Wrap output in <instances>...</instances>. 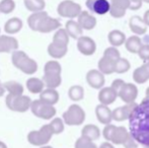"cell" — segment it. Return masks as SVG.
Segmentation results:
<instances>
[{
  "instance_id": "41",
  "label": "cell",
  "mask_w": 149,
  "mask_h": 148,
  "mask_svg": "<svg viewBox=\"0 0 149 148\" xmlns=\"http://www.w3.org/2000/svg\"><path fill=\"white\" fill-rule=\"evenodd\" d=\"M104 56L111 60H114V61H118V60L121 58V54H120L119 50L115 47H109L104 50Z\"/></svg>"
},
{
  "instance_id": "10",
  "label": "cell",
  "mask_w": 149,
  "mask_h": 148,
  "mask_svg": "<svg viewBox=\"0 0 149 148\" xmlns=\"http://www.w3.org/2000/svg\"><path fill=\"white\" fill-rule=\"evenodd\" d=\"M137 97H138V88L133 83L126 82L118 93V97H120L125 104L135 103Z\"/></svg>"
},
{
  "instance_id": "42",
  "label": "cell",
  "mask_w": 149,
  "mask_h": 148,
  "mask_svg": "<svg viewBox=\"0 0 149 148\" xmlns=\"http://www.w3.org/2000/svg\"><path fill=\"white\" fill-rule=\"evenodd\" d=\"M138 56L141 60H143L144 62L149 61V44H146V45H143L140 49L139 53H138Z\"/></svg>"
},
{
  "instance_id": "34",
  "label": "cell",
  "mask_w": 149,
  "mask_h": 148,
  "mask_svg": "<svg viewBox=\"0 0 149 148\" xmlns=\"http://www.w3.org/2000/svg\"><path fill=\"white\" fill-rule=\"evenodd\" d=\"M24 6L28 10L35 13L44 11L46 3L45 0H24Z\"/></svg>"
},
{
  "instance_id": "6",
  "label": "cell",
  "mask_w": 149,
  "mask_h": 148,
  "mask_svg": "<svg viewBox=\"0 0 149 148\" xmlns=\"http://www.w3.org/2000/svg\"><path fill=\"white\" fill-rule=\"evenodd\" d=\"M31 99L28 95H12L8 93L6 95L5 104L6 107L10 111L17 112V113H24L31 109Z\"/></svg>"
},
{
  "instance_id": "26",
  "label": "cell",
  "mask_w": 149,
  "mask_h": 148,
  "mask_svg": "<svg viewBox=\"0 0 149 148\" xmlns=\"http://www.w3.org/2000/svg\"><path fill=\"white\" fill-rule=\"evenodd\" d=\"M24 26V22L20 18L18 17H11L5 22L4 24V31L6 32V34L9 35H14L17 34Z\"/></svg>"
},
{
  "instance_id": "7",
  "label": "cell",
  "mask_w": 149,
  "mask_h": 148,
  "mask_svg": "<svg viewBox=\"0 0 149 148\" xmlns=\"http://www.w3.org/2000/svg\"><path fill=\"white\" fill-rule=\"evenodd\" d=\"M62 119L68 126H79L85 121V112L79 105H71L63 113Z\"/></svg>"
},
{
  "instance_id": "12",
  "label": "cell",
  "mask_w": 149,
  "mask_h": 148,
  "mask_svg": "<svg viewBox=\"0 0 149 148\" xmlns=\"http://www.w3.org/2000/svg\"><path fill=\"white\" fill-rule=\"evenodd\" d=\"M85 5L87 6L90 12L100 15L108 13L111 9V2L108 0H86Z\"/></svg>"
},
{
  "instance_id": "5",
  "label": "cell",
  "mask_w": 149,
  "mask_h": 148,
  "mask_svg": "<svg viewBox=\"0 0 149 148\" xmlns=\"http://www.w3.org/2000/svg\"><path fill=\"white\" fill-rule=\"evenodd\" d=\"M54 133L50 125H44L39 131H31L28 134V141L33 146L43 147L50 142Z\"/></svg>"
},
{
  "instance_id": "24",
  "label": "cell",
  "mask_w": 149,
  "mask_h": 148,
  "mask_svg": "<svg viewBox=\"0 0 149 148\" xmlns=\"http://www.w3.org/2000/svg\"><path fill=\"white\" fill-rule=\"evenodd\" d=\"M81 137H84L90 141L97 140L100 137V130L96 125L87 124L81 130Z\"/></svg>"
},
{
  "instance_id": "54",
  "label": "cell",
  "mask_w": 149,
  "mask_h": 148,
  "mask_svg": "<svg viewBox=\"0 0 149 148\" xmlns=\"http://www.w3.org/2000/svg\"><path fill=\"white\" fill-rule=\"evenodd\" d=\"M144 148H149V147H144Z\"/></svg>"
},
{
  "instance_id": "29",
  "label": "cell",
  "mask_w": 149,
  "mask_h": 148,
  "mask_svg": "<svg viewBox=\"0 0 149 148\" xmlns=\"http://www.w3.org/2000/svg\"><path fill=\"white\" fill-rule=\"evenodd\" d=\"M142 41L138 36H131L127 39L125 43V47L130 53L138 54L142 47Z\"/></svg>"
},
{
  "instance_id": "3",
  "label": "cell",
  "mask_w": 149,
  "mask_h": 148,
  "mask_svg": "<svg viewBox=\"0 0 149 148\" xmlns=\"http://www.w3.org/2000/svg\"><path fill=\"white\" fill-rule=\"evenodd\" d=\"M11 62L14 67L24 72V74L31 75L38 71V63L29 57L24 51H14L11 55Z\"/></svg>"
},
{
  "instance_id": "51",
  "label": "cell",
  "mask_w": 149,
  "mask_h": 148,
  "mask_svg": "<svg viewBox=\"0 0 149 148\" xmlns=\"http://www.w3.org/2000/svg\"><path fill=\"white\" fill-rule=\"evenodd\" d=\"M0 148H7V146H6V144L4 142L0 141Z\"/></svg>"
},
{
  "instance_id": "33",
  "label": "cell",
  "mask_w": 149,
  "mask_h": 148,
  "mask_svg": "<svg viewBox=\"0 0 149 148\" xmlns=\"http://www.w3.org/2000/svg\"><path fill=\"white\" fill-rule=\"evenodd\" d=\"M3 85H4L5 90H7L9 94L22 95V93H24V86H22V84H20L19 82H17V81L10 80V81H7V82L3 83Z\"/></svg>"
},
{
  "instance_id": "14",
  "label": "cell",
  "mask_w": 149,
  "mask_h": 148,
  "mask_svg": "<svg viewBox=\"0 0 149 148\" xmlns=\"http://www.w3.org/2000/svg\"><path fill=\"white\" fill-rule=\"evenodd\" d=\"M110 14L115 18H121L130 8V0H111Z\"/></svg>"
},
{
  "instance_id": "45",
  "label": "cell",
  "mask_w": 149,
  "mask_h": 148,
  "mask_svg": "<svg viewBox=\"0 0 149 148\" xmlns=\"http://www.w3.org/2000/svg\"><path fill=\"white\" fill-rule=\"evenodd\" d=\"M142 3L143 1L142 0H130V8L129 9L136 11V10L140 9L142 7Z\"/></svg>"
},
{
  "instance_id": "31",
  "label": "cell",
  "mask_w": 149,
  "mask_h": 148,
  "mask_svg": "<svg viewBox=\"0 0 149 148\" xmlns=\"http://www.w3.org/2000/svg\"><path fill=\"white\" fill-rule=\"evenodd\" d=\"M68 47H63V46L56 45L54 43H51L48 46V54L54 59H61L67 54Z\"/></svg>"
},
{
  "instance_id": "20",
  "label": "cell",
  "mask_w": 149,
  "mask_h": 148,
  "mask_svg": "<svg viewBox=\"0 0 149 148\" xmlns=\"http://www.w3.org/2000/svg\"><path fill=\"white\" fill-rule=\"evenodd\" d=\"M129 28L134 34H136L137 36H141L147 32L148 26L144 22L143 17H140L139 15H133L129 19Z\"/></svg>"
},
{
  "instance_id": "50",
  "label": "cell",
  "mask_w": 149,
  "mask_h": 148,
  "mask_svg": "<svg viewBox=\"0 0 149 148\" xmlns=\"http://www.w3.org/2000/svg\"><path fill=\"white\" fill-rule=\"evenodd\" d=\"M145 99H149V86L146 88V91H145Z\"/></svg>"
},
{
  "instance_id": "44",
  "label": "cell",
  "mask_w": 149,
  "mask_h": 148,
  "mask_svg": "<svg viewBox=\"0 0 149 148\" xmlns=\"http://www.w3.org/2000/svg\"><path fill=\"white\" fill-rule=\"evenodd\" d=\"M125 148H139V144L138 142L133 138L132 136H130V138L126 141V143L123 145Z\"/></svg>"
},
{
  "instance_id": "46",
  "label": "cell",
  "mask_w": 149,
  "mask_h": 148,
  "mask_svg": "<svg viewBox=\"0 0 149 148\" xmlns=\"http://www.w3.org/2000/svg\"><path fill=\"white\" fill-rule=\"evenodd\" d=\"M100 148H115V146H114V144H113V143L108 142V141H107V142L102 143Z\"/></svg>"
},
{
  "instance_id": "52",
  "label": "cell",
  "mask_w": 149,
  "mask_h": 148,
  "mask_svg": "<svg viewBox=\"0 0 149 148\" xmlns=\"http://www.w3.org/2000/svg\"><path fill=\"white\" fill-rule=\"evenodd\" d=\"M41 148H53V147L49 146V145H46V146H43V147H41Z\"/></svg>"
},
{
  "instance_id": "9",
  "label": "cell",
  "mask_w": 149,
  "mask_h": 148,
  "mask_svg": "<svg viewBox=\"0 0 149 148\" xmlns=\"http://www.w3.org/2000/svg\"><path fill=\"white\" fill-rule=\"evenodd\" d=\"M31 111L38 118H41L43 120H50L53 119L55 117L56 109L54 108V106L48 105V104L42 101L41 99H36L33 101L31 107Z\"/></svg>"
},
{
  "instance_id": "13",
  "label": "cell",
  "mask_w": 149,
  "mask_h": 148,
  "mask_svg": "<svg viewBox=\"0 0 149 148\" xmlns=\"http://www.w3.org/2000/svg\"><path fill=\"white\" fill-rule=\"evenodd\" d=\"M77 49L82 55L91 56L96 51V44L91 38L82 36L77 40Z\"/></svg>"
},
{
  "instance_id": "22",
  "label": "cell",
  "mask_w": 149,
  "mask_h": 148,
  "mask_svg": "<svg viewBox=\"0 0 149 148\" xmlns=\"http://www.w3.org/2000/svg\"><path fill=\"white\" fill-rule=\"evenodd\" d=\"M98 70L104 75H110L116 72V61L102 56L97 63Z\"/></svg>"
},
{
  "instance_id": "11",
  "label": "cell",
  "mask_w": 149,
  "mask_h": 148,
  "mask_svg": "<svg viewBox=\"0 0 149 148\" xmlns=\"http://www.w3.org/2000/svg\"><path fill=\"white\" fill-rule=\"evenodd\" d=\"M138 104L132 103V104H126L123 107H119L113 111V120L116 122H123V121L129 120L131 115L135 111L137 108Z\"/></svg>"
},
{
  "instance_id": "27",
  "label": "cell",
  "mask_w": 149,
  "mask_h": 148,
  "mask_svg": "<svg viewBox=\"0 0 149 148\" xmlns=\"http://www.w3.org/2000/svg\"><path fill=\"white\" fill-rule=\"evenodd\" d=\"M108 40H109V43L111 44V46L115 48L124 45L126 43V41H127L126 35L119 30L111 31L108 35Z\"/></svg>"
},
{
  "instance_id": "1",
  "label": "cell",
  "mask_w": 149,
  "mask_h": 148,
  "mask_svg": "<svg viewBox=\"0 0 149 148\" xmlns=\"http://www.w3.org/2000/svg\"><path fill=\"white\" fill-rule=\"evenodd\" d=\"M129 132L142 147H149V99H144L129 119Z\"/></svg>"
},
{
  "instance_id": "25",
  "label": "cell",
  "mask_w": 149,
  "mask_h": 148,
  "mask_svg": "<svg viewBox=\"0 0 149 148\" xmlns=\"http://www.w3.org/2000/svg\"><path fill=\"white\" fill-rule=\"evenodd\" d=\"M40 99L48 105L54 106L59 101V93L56 89L52 88H46L40 93Z\"/></svg>"
},
{
  "instance_id": "4",
  "label": "cell",
  "mask_w": 149,
  "mask_h": 148,
  "mask_svg": "<svg viewBox=\"0 0 149 148\" xmlns=\"http://www.w3.org/2000/svg\"><path fill=\"white\" fill-rule=\"evenodd\" d=\"M104 138L108 142L116 145H124L126 141L130 138V132L123 126H115L113 124L104 126L102 130Z\"/></svg>"
},
{
  "instance_id": "2",
  "label": "cell",
  "mask_w": 149,
  "mask_h": 148,
  "mask_svg": "<svg viewBox=\"0 0 149 148\" xmlns=\"http://www.w3.org/2000/svg\"><path fill=\"white\" fill-rule=\"evenodd\" d=\"M62 67L60 63L56 60L48 61L44 66V76L43 81L47 88L56 89L60 86L62 83V77H61Z\"/></svg>"
},
{
  "instance_id": "16",
  "label": "cell",
  "mask_w": 149,
  "mask_h": 148,
  "mask_svg": "<svg viewBox=\"0 0 149 148\" xmlns=\"http://www.w3.org/2000/svg\"><path fill=\"white\" fill-rule=\"evenodd\" d=\"M60 26L61 24L59 20L47 15L46 17L43 18L41 24H39L37 32L42 33V34H48V33H51L53 31H58L60 28Z\"/></svg>"
},
{
  "instance_id": "8",
  "label": "cell",
  "mask_w": 149,
  "mask_h": 148,
  "mask_svg": "<svg viewBox=\"0 0 149 148\" xmlns=\"http://www.w3.org/2000/svg\"><path fill=\"white\" fill-rule=\"evenodd\" d=\"M57 12L62 17L73 19L75 17H78L79 14L82 12V9H81L80 4L72 0H63L58 5Z\"/></svg>"
},
{
  "instance_id": "39",
  "label": "cell",
  "mask_w": 149,
  "mask_h": 148,
  "mask_svg": "<svg viewBox=\"0 0 149 148\" xmlns=\"http://www.w3.org/2000/svg\"><path fill=\"white\" fill-rule=\"evenodd\" d=\"M15 9V2L13 0H1L0 1V12L4 14L11 13Z\"/></svg>"
},
{
  "instance_id": "48",
  "label": "cell",
  "mask_w": 149,
  "mask_h": 148,
  "mask_svg": "<svg viewBox=\"0 0 149 148\" xmlns=\"http://www.w3.org/2000/svg\"><path fill=\"white\" fill-rule=\"evenodd\" d=\"M4 93H5V88H4L3 83H2L1 81H0V97H3Z\"/></svg>"
},
{
  "instance_id": "21",
  "label": "cell",
  "mask_w": 149,
  "mask_h": 148,
  "mask_svg": "<svg viewBox=\"0 0 149 148\" xmlns=\"http://www.w3.org/2000/svg\"><path fill=\"white\" fill-rule=\"evenodd\" d=\"M77 22L79 24V26L82 28V30L85 31H91L92 28H95L96 26V18L94 15H92L91 13H89L88 11L83 10L80 14H79Z\"/></svg>"
},
{
  "instance_id": "49",
  "label": "cell",
  "mask_w": 149,
  "mask_h": 148,
  "mask_svg": "<svg viewBox=\"0 0 149 148\" xmlns=\"http://www.w3.org/2000/svg\"><path fill=\"white\" fill-rule=\"evenodd\" d=\"M144 67V69L146 70V72L148 73V75H149V61H147V62H144L143 63V65H142Z\"/></svg>"
},
{
  "instance_id": "19",
  "label": "cell",
  "mask_w": 149,
  "mask_h": 148,
  "mask_svg": "<svg viewBox=\"0 0 149 148\" xmlns=\"http://www.w3.org/2000/svg\"><path fill=\"white\" fill-rule=\"evenodd\" d=\"M98 101H100V105L104 106H110L116 101L117 97H118V93L112 88V87H104L100 90L98 92Z\"/></svg>"
},
{
  "instance_id": "15",
  "label": "cell",
  "mask_w": 149,
  "mask_h": 148,
  "mask_svg": "<svg viewBox=\"0 0 149 148\" xmlns=\"http://www.w3.org/2000/svg\"><path fill=\"white\" fill-rule=\"evenodd\" d=\"M86 81L90 87L94 89L104 88V85L106 83L104 75L96 69H91L86 73Z\"/></svg>"
},
{
  "instance_id": "36",
  "label": "cell",
  "mask_w": 149,
  "mask_h": 148,
  "mask_svg": "<svg viewBox=\"0 0 149 148\" xmlns=\"http://www.w3.org/2000/svg\"><path fill=\"white\" fill-rule=\"evenodd\" d=\"M133 79L136 83H139V84H143V83H145L146 81L149 80V75L142 65L134 70Z\"/></svg>"
},
{
  "instance_id": "17",
  "label": "cell",
  "mask_w": 149,
  "mask_h": 148,
  "mask_svg": "<svg viewBox=\"0 0 149 148\" xmlns=\"http://www.w3.org/2000/svg\"><path fill=\"white\" fill-rule=\"evenodd\" d=\"M95 116L98 122L104 126L110 125L113 121V111L109 108V106L100 105V104L96 106Z\"/></svg>"
},
{
  "instance_id": "35",
  "label": "cell",
  "mask_w": 149,
  "mask_h": 148,
  "mask_svg": "<svg viewBox=\"0 0 149 148\" xmlns=\"http://www.w3.org/2000/svg\"><path fill=\"white\" fill-rule=\"evenodd\" d=\"M68 97L71 101H79L83 99L84 97V89L80 85H73L69 88L68 90Z\"/></svg>"
},
{
  "instance_id": "23",
  "label": "cell",
  "mask_w": 149,
  "mask_h": 148,
  "mask_svg": "<svg viewBox=\"0 0 149 148\" xmlns=\"http://www.w3.org/2000/svg\"><path fill=\"white\" fill-rule=\"evenodd\" d=\"M65 30H66L67 34L69 35V37H71L72 39L78 40L79 38L82 37L83 30L79 24L77 22L73 19H69L65 24Z\"/></svg>"
},
{
  "instance_id": "37",
  "label": "cell",
  "mask_w": 149,
  "mask_h": 148,
  "mask_svg": "<svg viewBox=\"0 0 149 148\" xmlns=\"http://www.w3.org/2000/svg\"><path fill=\"white\" fill-rule=\"evenodd\" d=\"M50 127H51L52 131H53L54 135H58V134H61V133L64 131V121H63V119L61 118H55L53 119V120L51 121V123H50Z\"/></svg>"
},
{
  "instance_id": "53",
  "label": "cell",
  "mask_w": 149,
  "mask_h": 148,
  "mask_svg": "<svg viewBox=\"0 0 149 148\" xmlns=\"http://www.w3.org/2000/svg\"><path fill=\"white\" fill-rule=\"evenodd\" d=\"M143 2H146V3H149V0H142Z\"/></svg>"
},
{
  "instance_id": "38",
  "label": "cell",
  "mask_w": 149,
  "mask_h": 148,
  "mask_svg": "<svg viewBox=\"0 0 149 148\" xmlns=\"http://www.w3.org/2000/svg\"><path fill=\"white\" fill-rule=\"evenodd\" d=\"M131 68V64H130L129 60L126 58H120L118 61L116 62V73L122 74L128 72Z\"/></svg>"
},
{
  "instance_id": "18",
  "label": "cell",
  "mask_w": 149,
  "mask_h": 148,
  "mask_svg": "<svg viewBox=\"0 0 149 148\" xmlns=\"http://www.w3.org/2000/svg\"><path fill=\"white\" fill-rule=\"evenodd\" d=\"M18 41L11 36H0V53H10L17 51Z\"/></svg>"
},
{
  "instance_id": "32",
  "label": "cell",
  "mask_w": 149,
  "mask_h": 148,
  "mask_svg": "<svg viewBox=\"0 0 149 148\" xmlns=\"http://www.w3.org/2000/svg\"><path fill=\"white\" fill-rule=\"evenodd\" d=\"M69 38L70 37L67 34L66 30L60 28L59 30L55 33V35H54L52 43L56 44V45H59V46H63V47H68Z\"/></svg>"
},
{
  "instance_id": "43",
  "label": "cell",
  "mask_w": 149,
  "mask_h": 148,
  "mask_svg": "<svg viewBox=\"0 0 149 148\" xmlns=\"http://www.w3.org/2000/svg\"><path fill=\"white\" fill-rule=\"evenodd\" d=\"M125 81L123 80V79H115L114 81H113L112 85H111V87H112L113 89H114L115 91H116L117 93H119V91L121 90V88L123 87V85L125 84Z\"/></svg>"
},
{
  "instance_id": "30",
  "label": "cell",
  "mask_w": 149,
  "mask_h": 148,
  "mask_svg": "<svg viewBox=\"0 0 149 148\" xmlns=\"http://www.w3.org/2000/svg\"><path fill=\"white\" fill-rule=\"evenodd\" d=\"M48 14V12L46 11H41V12H35V13L31 14L28 17V26L33 32H37V28L39 26V24H41V22L43 20L44 17H46Z\"/></svg>"
},
{
  "instance_id": "47",
  "label": "cell",
  "mask_w": 149,
  "mask_h": 148,
  "mask_svg": "<svg viewBox=\"0 0 149 148\" xmlns=\"http://www.w3.org/2000/svg\"><path fill=\"white\" fill-rule=\"evenodd\" d=\"M143 20H144V22L146 24V26H149V9H148V10H146L145 13H144V15H143Z\"/></svg>"
},
{
  "instance_id": "40",
  "label": "cell",
  "mask_w": 149,
  "mask_h": 148,
  "mask_svg": "<svg viewBox=\"0 0 149 148\" xmlns=\"http://www.w3.org/2000/svg\"><path fill=\"white\" fill-rule=\"evenodd\" d=\"M74 148H98V147L93 141H90L88 139L80 136L76 140V142H75Z\"/></svg>"
},
{
  "instance_id": "28",
  "label": "cell",
  "mask_w": 149,
  "mask_h": 148,
  "mask_svg": "<svg viewBox=\"0 0 149 148\" xmlns=\"http://www.w3.org/2000/svg\"><path fill=\"white\" fill-rule=\"evenodd\" d=\"M45 87L43 79H39L37 77H31L26 80V88L31 93H42Z\"/></svg>"
}]
</instances>
